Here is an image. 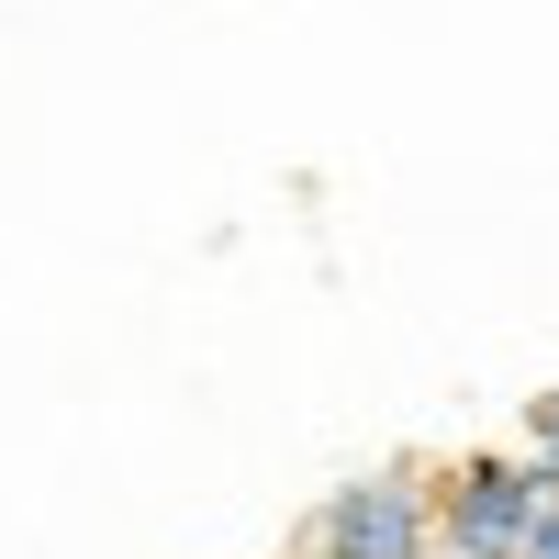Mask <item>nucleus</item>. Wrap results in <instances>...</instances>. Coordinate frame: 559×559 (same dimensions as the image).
Segmentation results:
<instances>
[{"instance_id":"7ed1b4c3","label":"nucleus","mask_w":559,"mask_h":559,"mask_svg":"<svg viewBox=\"0 0 559 559\" xmlns=\"http://www.w3.org/2000/svg\"><path fill=\"white\" fill-rule=\"evenodd\" d=\"M526 459H537V471H548V481H559V392H548V403H537V414H526Z\"/></svg>"},{"instance_id":"f257e3e1","label":"nucleus","mask_w":559,"mask_h":559,"mask_svg":"<svg viewBox=\"0 0 559 559\" xmlns=\"http://www.w3.org/2000/svg\"><path fill=\"white\" fill-rule=\"evenodd\" d=\"M548 503H559V481L526 448L459 459V471H437V559H526L537 526H548Z\"/></svg>"},{"instance_id":"20e7f679","label":"nucleus","mask_w":559,"mask_h":559,"mask_svg":"<svg viewBox=\"0 0 559 559\" xmlns=\"http://www.w3.org/2000/svg\"><path fill=\"white\" fill-rule=\"evenodd\" d=\"M526 559H559V503H548V526H537V548Z\"/></svg>"},{"instance_id":"f03ea898","label":"nucleus","mask_w":559,"mask_h":559,"mask_svg":"<svg viewBox=\"0 0 559 559\" xmlns=\"http://www.w3.org/2000/svg\"><path fill=\"white\" fill-rule=\"evenodd\" d=\"M302 559H437V471L336 481L302 526Z\"/></svg>"}]
</instances>
